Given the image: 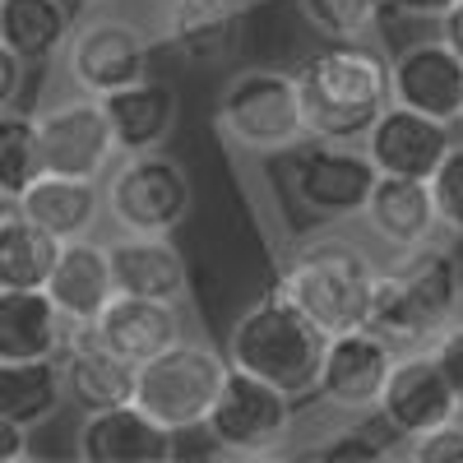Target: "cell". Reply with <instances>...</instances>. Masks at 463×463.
Instances as JSON below:
<instances>
[{"label":"cell","instance_id":"cell-1","mask_svg":"<svg viewBox=\"0 0 463 463\" xmlns=\"http://www.w3.org/2000/svg\"><path fill=\"white\" fill-rule=\"evenodd\" d=\"M306 135L362 144L375 116L390 107V61L366 43H320L292 70Z\"/></svg>","mask_w":463,"mask_h":463},{"label":"cell","instance_id":"cell-2","mask_svg":"<svg viewBox=\"0 0 463 463\" xmlns=\"http://www.w3.org/2000/svg\"><path fill=\"white\" fill-rule=\"evenodd\" d=\"M463 311V264L445 241L394 255L390 269L375 274L366 329L384 334L399 353L431 347Z\"/></svg>","mask_w":463,"mask_h":463},{"label":"cell","instance_id":"cell-3","mask_svg":"<svg viewBox=\"0 0 463 463\" xmlns=\"http://www.w3.org/2000/svg\"><path fill=\"white\" fill-rule=\"evenodd\" d=\"M325 343H329V334L311 316H301L279 288H269L232 320L222 353L232 366L279 384L283 394L311 399L320 362H325Z\"/></svg>","mask_w":463,"mask_h":463},{"label":"cell","instance_id":"cell-4","mask_svg":"<svg viewBox=\"0 0 463 463\" xmlns=\"http://www.w3.org/2000/svg\"><path fill=\"white\" fill-rule=\"evenodd\" d=\"M375 274L380 264L371 260L362 241L311 237L283 260L274 288L301 316H311L325 334H343V329H366Z\"/></svg>","mask_w":463,"mask_h":463},{"label":"cell","instance_id":"cell-5","mask_svg":"<svg viewBox=\"0 0 463 463\" xmlns=\"http://www.w3.org/2000/svg\"><path fill=\"white\" fill-rule=\"evenodd\" d=\"M213 126L227 139V148L246 153V158H288L306 139V116L292 70L279 65L237 70L218 93Z\"/></svg>","mask_w":463,"mask_h":463},{"label":"cell","instance_id":"cell-6","mask_svg":"<svg viewBox=\"0 0 463 463\" xmlns=\"http://www.w3.org/2000/svg\"><path fill=\"white\" fill-rule=\"evenodd\" d=\"M227 353H218L213 343L204 338H181L172 343L167 353L148 357L135 375V403L163 421L167 431H195L204 427V417L222 390V375H227Z\"/></svg>","mask_w":463,"mask_h":463},{"label":"cell","instance_id":"cell-7","mask_svg":"<svg viewBox=\"0 0 463 463\" xmlns=\"http://www.w3.org/2000/svg\"><path fill=\"white\" fill-rule=\"evenodd\" d=\"M297 427V399L241 366H227L204 436L227 458H279Z\"/></svg>","mask_w":463,"mask_h":463},{"label":"cell","instance_id":"cell-8","mask_svg":"<svg viewBox=\"0 0 463 463\" xmlns=\"http://www.w3.org/2000/svg\"><path fill=\"white\" fill-rule=\"evenodd\" d=\"M190 204H195L190 172L181 167V158H172L163 148L121 153V163L102 181V213L121 232H158V237H172L190 218Z\"/></svg>","mask_w":463,"mask_h":463},{"label":"cell","instance_id":"cell-9","mask_svg":"<svg viewBox=\"0 0 463 463\" xmlns=\"http://www.w3.org/2000/svg\"><path fill=\"white\" fill-rule=\"evenodd\" d=\"M375 163L357 144L338 139H311L306 135L288 158H283V181L297 209L316 222H353L362 218L371 185H375Z\"/></svg>","mask_w":463,"mask_h":463},{"label":"cell","instance_id":"cell-10","mask_svg":"<svg viewBox=\"0 0 463 463\" xmlns=\"http://www.w3.org/2000/svg\"><path fill=\"white\" fill-rule=\"evenodd\" d=\"M65 70L80 93L107 98L153 70V37L130 19L93 14L89 24L74 28L70 47H65Z\"/></svg>","mask_w":463,"mask_h":463},{"label":"cell","instance_id":"cell-11","mask_svg":"<svg viewBox=\"0 0 463 463\" xmlns=\"http://www.w3.org/2000/svg\"><path fill=\"white\" fill-rule=\"evenodd\" d=\"M399 362V347L375 334V329H343V334H329L325 343V362H320V375H316V394L329 412L338 417H362V412H375L380 408V394H384V380H390Z\"/></svg>","mask_w":463,"mask_h":463},{"label":"cell","instance_id":"cell-12","mask_svg":"<svg viewBox=\"0 0 463 463\" xmlns=\"http://www.w3.org/2000/svg\"><path fill=\"white\" fill-rule=\"evenodd\" d=\"M37 130H43V163L56 176H80L102 181L116 158V135L107 121L102 98H89L74 89V98L52 102L37 111Z\"/></svg>","mask_w":463,"mask_h":463},{"label":"cell","instance_id":"cell-13","mask_svg":"<svg viewBox=\"0 0 463 463\" xmlns=\"http://www.w3.org/2000/svg\"><path fill=\"white\" fill-rule=\"evenodd\" d=\"M375 412L390 421L403 445L445 427V421H454V417H463L440 362L431 357V347H403L390 380H384V394H380Z\"/></svg>","mask_w":463,"mask_h":463},{"label":"cell","instance_id":"cell-14","mask_svg":"<svg viewBox=\"0 0 463 463\" xmlns=\"http://www.w3.org/2000/svg\"><path fill=\"white\" fill-rule=\"evenodd\" d=\"M454 126L449 121H436L427 111H412V107H399L390 102L375 126L366 130L362 148L371 153L375 172L384 176H417V181H431L436 167L445 163V153L454 148Z\"/></svg>","mask_w":463,"mask_h":463},{"label":"cell","instance_id":"cell-15","mask_svg":"<svg viewBox=\"0 0 463 463\" xmlns=\"http://www.w3.org/2000/svg\"><path fill=\"white\" fill-rule=\"evenodd\" d=\"M390 98L458 126L463 116V56L445 37H417L390 61Z\"/></svg>","mask_w":463,"mask_h":463},{"label":"cell","instance_id":"cell-16","mask_svg":"<svg viewBox=\"0 0 463 463\" xmlns=\"http://www.w3.org/2000/svg\"><path fill=\"white\" fill-rule=\"evenodd\" d=\"M135 375H139V366L126 362L121 353H111L93 325H70L65 347H61L65 403H74L80 412L135 403Z\"/></svg>","mask_w":463,"mask_h":463},{"label":"cell","instance_id":"cell-17","mask_svg":"<svg viewBox=\"0 0 463 463\" xmlns=\"http://www.w3.org/2000/svg\"><path fill=\"white\" fill-rule=\"evenodd\" d=\"M362 222L366 232L384 246V250H417V246H431L440 241V209H436V195H431V181H417V176H375L371 185V200L362 209Z\"/></svg>","mask_w":463,"mask_h":463},{"label":"cell","instance_id":"cell-18","mask_svg":"<svg viewBox=\"0 0 463 463\" xmlns=\"http://www.w3.org/2000/svg\"><path fill=\"white\" fill-rule=\"evenodd\" d=\"M74 445L84 463H167L176 454V431L153 421L139 403H116L84 412Z\"/></svg>","mask_w":463,"mask_h":463},{"label":"cell","instance_id":"cell-19","mask_svg":"<svg viewBox=\"0 0 463 463\" xmlns=\"http://www.w3.org/2000/svg\"><path fill=\"white\" fill-rule=\"evenodd\" d=\"M107 255H111L116 292L185 306L190 264H185V250L172 237H158V232H121L116 241H107Z\"/></svg>","mask_w":463,"mask_h":463},{"label":"cell","instance_id":"cell-20","mask_svg":"<svg viewBox=\"0 0 463 463\" xmlns=\"http://www.w3.org/2000/svg\"><path fill=\"white\" fill-rule=\"evenodd\" d=\"M93 329L111 353L144 366L148 357L167 353L172 343L185 338V311H181V301H153V297L116 292L102 306V316L93 320Z\"/></svg>","mask_w":463,"mask_h":463},{"label":"cell","instance_id":"cell-21","mask_svg":"<svg viewBox=\"0 0 463 463\" xmlns=\"http://www.w3.org/2000/svg\"><path fill=\"white\" fill-rule=\"evenodd\" d=\"M47 297L56 301V311L70 325H93L102 316V306L116 297L107 246L93 241V237L61 241L56 269H52V279H47Z\"/></svg>","mask_w":463,"mask_h":463},{"label":"cell","instance_id":"cell-22","mask_svg":"<svg viewBox=\"0 0 463 463\" xmlns=\"http://www.w3.org/2000/svg\"><path fill=\"white\" fill-rule=\"evenodd\" d=\"M107 107V121L116 135V153H148V148H163L176 130V89L158 74H144V80L126 84L102 98Z\"/></svg>","mask_w":463,"mask_h":463},{"label":"cell","instance_id":"cell-23","mask_svg":"<svg viewBox=\"0 0 463 463\" xmlns=\"http://www.w3.org/2000/svg\"><path fill=\"white\" fill-rule=\"evenodd\" d=\"M246 24L241 0H167L163 10V37L185 61L195 65H218L232 56Z\"/></svg>","mask_w":463,"mask_h":463},{"label":"cell","instance_id":"cell-24","mask_svg":"<svg viewBox=\"0 0 463 463\" xmlns=\"http://www.w3.org/2000/svg\"><path fill=\"white\" fill-rule=\"evenodd\" d=\"M70 320L56 311L47 288H0V362L61 357Z\"/></svg>","mask_w":463,"mask_h":463},{"label":"cell","instance_id":"cell-25","mask_svg":"<svg viewBox=\"0 0 463 463\" xmlns=\"http://www.w3.org/2000/svg\"><path fill=\"white\" fill-rule=\"evenodd\" d=\"M14 209L24 218H33L43 232H52L56 241H74V237H89L93 222L102 218V185L98 181H80V176L43 172L14 200Z\"/></svg>","mask_w":463,"mask_h":463},{"label":"cell","instance_id":"cell-26","mask_svg":"<svg viewBox=\"0 0 463 463\" xmlns=\"http://www.w3.org/2000/svg\"><path fill=\"white\" fill-rule=\"evenodd\" d=\"M74 37L70 0H0V43L14 47L28 65L56 61Z\"/></svg>","mask_w":463,"mask_h":463},{"label":"cell","instance_id":"cell-27","mask_svg":"<svg viewBox=\"0 0 463 463\" xmlns=\"http://www.w3.org/2000/svg\"><path fill=\"white\" fill-rule=\"evenodd\" d=\"M65 380L61 357H33V362H0V412L19 427L37 431L61 412Z\"/></svg>","mask_w":463,"mask_h":463},{"label":"cell","instance_id":"cell-28","mask_svg":"<svg viewBox=\"0 0 463 463\" xmlns=\"http://www.w3.org/2000/svg\"><path fill=\"white\" fill-rule=\"evenodd\" d=\"M56 255L61 241L52 232H43L19 209L5 213V222H0V288H47Z\"/></svg>","mask_w":463,"mask_h":463},{"label":"cell","instance_id":"cell-29","mask_svg":"<svg viewBox=\"0 0 463 463\" xmlns=\"http://www.w3.org/2000/svg\"><path fill=\"white\" fill-rule=\"evenodd\" d=\"M399 445L403 440L380 412H362V417H343V427L325 431L306 454L320 463H384V458H399Z\"/></svg>","mask_w":463,"mask_h":463},{"label":"cell","instance_id":"cell-30","mask_svg":"<svg viewBox=\"0 0 463 463\" xmlns=\"http://www.w3.org/2000/svg\"><path fill=\"white\" fill-rule=\"evenodd\" d=\"M47 172L43 163V130L37 116L24 107H5L0 111V190L10 200H19L24 190Z\"/></svg>","mask_w":463,"mask_h":463},{"label":"cell","instance_id":"cell-31","mask_svg":"<svg viewBox=\"0 0 463 463\" xmlns=\"http://www.w3.org/2000/svg\"><path fill=\"white\" fill-rule=\"evenodd\" d=\"M320 43H366L384 19V0H297Z\"/></svg>","mask_w":463,"mask_h":463},{"label":"cell","instance_id":"cell-32","mask_svg":"<svg viewBox=\"0 0 463 463\" xmlns=\"http://www.w3.org/2000/svg\"><path fill=\"white\" fill-rule=\"evenodd\" d=\"M431 195H436L445 232H449V237H463V139H454V148L445 153V163L436 167Z\"/></svg>","mask_w":463,"mask_h":463},{"label":"cell","instance_id":"cell-33","mask_svg":"<svg viewBox=\"0 0 463 463\" xmlns=\"http://www.w3.org/2000/svg\"><path fill=\"white\" fill-rule=\"evenodd\" d=\"M403 454L412 463H463V417H454V421H445V427L408 440Z\"/></svg>","mask_w":463,"mask_h":463},{"label":"cell","instance_id":"cell-34","mask_svg":"<svg viewBox=\"0 0 463 463\" xmlns=\"http://www.w3.org/2000/svg\"><path fill=\"white\" fill-rule=\"evenodd\" d=\"M431 357L440 362L449 390H454V399H458V412H463V320H454V325L431 343Z\"/></svg>","mask_w":463,"mask_h":463},{"label":"cell","instance_id":"cell-35","mask_svg":"<svg viewBox=\"0 0 463 463\" xmlns=\"http://www.w3.org/2000/svg\"><path fill=\"white\" fill-rule=\"evenodd\" d=\"M24 80H28V61H24L14 47L0 43V111H5V107H19Z\"/></svg>","mask_w":463,"mask_h":463},{"label":"cell","instance_id":"cell-36","mask_svg":"<svg viewBox=\"0 0 463 463\" xmlns=\"http://www.w3.org/2000/svg\"><path fill=\"white\" fill-rule=\"evenodd\" d=\"M24 458H28V427L0 412V463H24Z\"/></svg>","mask_w":463,"mask_h":463},{"label":"cell","instance_id":"cell-37","mask_svg":"<svg viewBox=\"0 0 463 463\" xmlns=\"http://www.w3.org/2000/svg\"><path fill=\"white\" fill-rule=\"evenodd\" d=\"M454 5V0H384V14H399V19H436Z\"/></svg>","mask_w":463,"mask_h":463},{"label":"cell","instance_id":"cell-38","mask_svg":"<svg viewBox=\"0 0 463 463\" xmlns=\"http://www.w3.org/2000/svg\"><path fill=\"white\" fill-rule=\"evenodd\" d=\"M440 37L463 56V0H454V5L440 14Z\"/></svg>","mask_w":463,"mask_h":463},{"label":"cell","instance_id":"cell-39","mask_svg":"<svg viewBox=\"0 0 463 463\" xmlns=\"http://www.w3.org/2000/svg\"><path fill=\"white\" fill-rule=\"evenodd\" d=\"M10 209H14V200L5 195V190H0V222H5V213H10Z\"/></svg>","mask_w":463,"mask_h":463},{"label":"cell","instance_id":"cell-40","mask_svg":"<svg viewBox=\"0 0 463 463\" xmlns=\"http://www.w3.org/2000/svg\"><path fill=\"white\" fill-rule=\"evenodd\" d=\"M70 5H89L93 10V5H102V0H70Z\"/></svg>","mask_w":463,"mask_h":463},{"label":"cell","instance_id":"cell-41","mask_svg":"<svg viewBox=\"0 0 463 463\" xmlns=\"http://www.w3.org/2000/svg\"><path fill=\"white\" fill-rule=\"evenodd\" d=\"M458 126H463V116H458Z\"/></svg>","mask_w":463,"mask_h":463}]
</instances>
